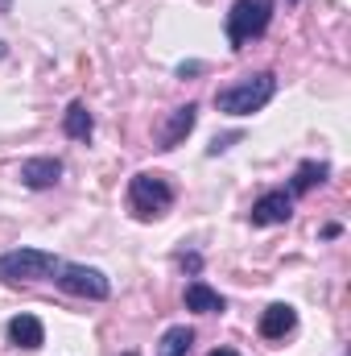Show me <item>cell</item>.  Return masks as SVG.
<instances>
[{"label":"cell","instance_id":"7c38bea8","mask_svg":"<svg viewBox=\"0 0 351 356\" xmlns=\"http://www.w3.org/2000/svg\"><path fill=\"white\" fill-rule=\"evenodd\" d=\"M331 178V162H318V158H306V162H298V170L289 178V195L298 199V195H310L314 186H323Z\"/></svg>","mask_w":351,"mask_h":356},{"label":"cell","instance_id":"2e32d148","mask_svg":"<svg viewBox=\"0 0 351 356\" xmlns=\"http://www.w3.org/2000/svg\"><path fill=\"white\" fill-rule=\"evenodd\" d=\"M174 261H178V269H186L190 277H198V269H203V257H198L194 249H190V253H178Z\"/></svg>","mask_w":351,"mask_h":356},{"label":"cell","instance_id":"5b68a950","mask_svg":"<svg viewBox=\"0 0 351 356\" xmlns=\"http://www.w3.org/2000/svg\"><path fill=\"white\" fill-rule=\"evenodd\" d=\"M50 282H54L58 290L75 294V298H87V302H103V298H112V277H108L103 269H95V266L62 261V266L54 269Z\"/></svg>","mask_w":351,"mask_h":356},{"label":"cell","instance_id":"ba28073f","mask_svg":"<svg viewBox=\"0 0 351 356\" xmlns=\"http://www.w3.org/2000/svg\"><path fill=\"white\" fill-rule=\"evenodd\" d=\"M4 340L12 344V348H25V353H37L42 344H46V323L37 319V315H12L8 323H4Z\"/></svg>","mask_w":351,"mask_h":356},{"label":"cell","instance_id":"3957f363","mask_svg":"<svg viewBox=\"0 0 351 356\" xmlns=\"http://www.w3.org/2000/svg\"><path fill=\"white\" fill-rule=\"evenodd\" d=\"M273 0H236L223 17V33H228V46L232 50H244L248 42H257L268 33L273 25Z\"/></svg>","mask_w":351,"mask_h":356},{"label":"cell","instance_id":"6da1fadb","mask_svg":"<svg viewBox=\"0 0 351 356\" xmlns=\"http://www.w3.org/2000/svg\"><path fill=\"white\" fill-rule=\"evenodd\" d=\"M273 95H277V75L273 71H257V75H244V79L215 91V108L223 116H252Z\"/></svg>","mask_w":351,"mask_h":356},{"label":"cell","instance_id":"52a82bcc","mask_svg":"<svg viewBox=\"0 0 351 356\" xmlns=\"http://www.w3.org/2000/svg\"><path fill=\"white\" fill-rule=\"evenodd\" d=\"M194 124H198V104H182V108H174V112L166 116V124L157 129V149H162V154L178 149V145L194 133Z\"/></svg>","mask_w":351,"mask_h":356},{"label":"cell","instance_id":"7a4b0ae2","mask_svg":"<svg viewBox=\"0 0 351 356\" xmlns=\"http://www.w3.org/2000/svg\"><path fill=\"white\" fill-rule=\"evenodd\" d=\"M178 191L174 182L157 170H141V175L128 178V211L137 220H162L170 207H174Z\"/></svg>","mask_w":351,"mask_h":356},{"label":"cell","instance_id":"277c9868","mask_svg":"<svg viewBox=\"0 0 351 356\" xmlns=\"http://www.w3.org/2000/svg\"><path fill=\"white\" fill-rule=\"evenodd\" d=\"M58 266H62V257H54L50 249H29V245H21V249L0 253V282H8V286H21V282H50Z\"/></svg>","mask_w":351,"mask_h":356},{"label":"cell","instance_id":"8fae6325","mask_svg":"<svg viewBox=\"0 0 351 356\" xmlns=\"http://www.w3.org/2000/svg\"><path fill=\"white\" fill-rule=\"evenodd\" d=\"M182 298H186V311H194V315H223L228 311V298L219 290H211L203 277H194Z\"/></svg>","mask_w":351,"mask_h":356},{"label":"cell","instance_id":"30bf717a","mask_svg":"<svg viewBox=\"0 0 351 356\" xmlns=\"http://www.w3.org/2000/svg\"><path fill=\"white\" fill-rule=\"evenodd\" d=\"M293 327H298V311H293L289 302H273V307H264L261 323H257L261 340H285Z\"/></svg>","mask_w":351,"mask_h":356},{"label":"cell","instance_id":"8992f818","mask_svg":"<svg viewBox=\"0 0 351 356\" xmlns=\"http://www.w3.org/2000/svg\"><path fill=\"white\" fill-rule=\"evenodd\" d=\"M289 220H293V195L285 186L264 191L261 199L252 203V211H248V224L252 228H277V224H289Z\"/></svg>","mask_w":351,"mask_h":356},{"label":"cell","instance_id":"ac0fdd59","mask_svg":"<svg viewBox=\"0 0 351 356\" xmlns=\"http://www.w3.org/2000/svg\"><path fill=\"white\" fill-rule=\"evenodd\" d=\"M194 71H203V67H198V63H182V67H178V75H182V79H186V75H194Z\"/></svg>","mask_w":351,"mask_h":356},{"label":"cell","instance_id":"44dd1931","mask_svg":"<svg viewBox=\"0 0 351 356\" xmlns=\"http://www.w3.org/2000/svg\"><path fill=\"white\" fill-rule=\"evenodd\" d=\"M128 356H137V353H128Z\"/></svg>","mask_w":351,"mask_h":356},{"label":"cell","instance_id":"ffe728a7","mask_svg":"<svg viewBox=\"0 0 351 356\" xmlns=\"http://www.w3.org/2000/svg\"><path fill=\"white\" fill-rule=\"evenodd\" d=\"M285 4H302V0H285Z\"/></svg>","mask_w":351,"mask_h":356},{"label":"cell","instance_id":"9a60e30c","mask_svg":"<svg viewBox=\"0 0 351 356\" xmlns=\"http://www.w3.org/2000/svg\"><path fill=\"white\" fill-rule=\"evenodd\" d=\"M236 141H244V133H240V129H236V133H219V137L207 145V158H219V154H228Z\"/></svg>","mask_w":351,"mask_h":356},{"label":"cell","instance_id":"9c48e42d","mask_svg":"<svg viewBox=\"0 0 351 356\" xmlns=\"http://www.w3.org/2000/svg\"><path fill=\"white\" fill-rule=\"evenodd\" d=\"M21 186H29V191H50V186H58L62 182V158H25L21 162Z\"/></svg>","mask_w":351,"mask_h":356},{"label":"cell","instance_id":"5bb4252c","mask_svg":"<svg viewBox=\"0 0 351 356\" xmlns=\"http://www.w3.org/2000/svg\"><path fill=\"white\" fill-rule=\"evenodd\" d=\"M190 344H194V327L174 323V327L162 332V340H157V356H186L190 353Z\"/></svg>","mask_w":351,"mask_h":356},{"label":"cell","instance_id":"d6986e66","mask_svg":"<svg viewBox=\"0 0 351 356\" xmlns=\"http://www.w3.org/2000/svg\"><path fill=\"white\" fill-rule=\"evenodd\" d=\"M207 356H240V353H236V348H211Z\"/></svg>","mask_w":351,"mask_h":356},{"label":"cell","instance_id":"e0dca14e","mask_svg":"<svg viewBox=\"0 0 351 356\" xmlns=\"http://www.w3.org/2000/svg\"><path fill=\"white\" fill-rule=\"evenodd\" d=\"M318 236H323V241H335V236H343V224H327Z\"/></svg>","mask_w":351,"mask_h":356},{"label":"cell","instance_id":"4fadbf2b","mask_svg":"<svg viewBox=\"0 0 351 356\" xmlns=\"http://www.w3.org/2000/svg\"><path fill=\"white\" fill-rule=\"evenodd\" d=\"M62 133H67L71 141H91V133H95V116L87 112L83 99H75V104L62 112Z\"/></svg>","mask_w":351,"mask_h":356}]
</instances>
